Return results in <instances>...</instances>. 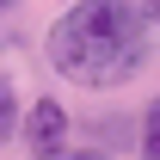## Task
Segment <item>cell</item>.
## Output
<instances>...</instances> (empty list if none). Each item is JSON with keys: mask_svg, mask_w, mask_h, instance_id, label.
<instances>
[{"mask_svg": "<svg viewBox=\"0 0 160 160\" xmlns=\"http://www.w3.org/2000/svg\"><path fill=\"white\" fill-rule=\"evenodd\" d=\"M49 68L74 86H123L148 62V12L136 0H74L49 25Z\"/></svg>", "mask_w": 160, "mask_h": 160, "instance_id": "1", "label": "cell"}, {"mask_svg": "<svg viewBox=\"0 0 160 160\" xmlns=\"http://www.w3.org/2000/svg\"><path fill=\"white\" fill-rule=\"evenodd\" d=\"M25 142H31V154H49V160H56L62 148H68V111H62L56 99H37L31 117H25Z\"/></svg>", "mask_w": 160, "mask_h": 160, "instance_id": "2", "label": "cell"}, {"mask_svg": "<svg viewBox=\"0 0 160 160\" xmlns=\"http://www.w3.org/2000/svg\"><path fill=\"white\" fill-rule=\"evenodd\" d=\"M142 160H160V99L148 105V117H142Z\"/></svg>", "mask_w": 160, "mask_h": 160, "instance_id": "3", "label": "cell"}, {"mask_svg": "<svg viewBox=\"0 0 160 160\" xmlns=\"http://www.w3.org/2000/svg\"><path fill=\"white\" fill-rule=\"evenodd\" d=\"M12 117H19V105H12V86L0 80V142H6V129H12Z\"/></svg>", "mask_w": 160, "mask_h": 160, "instance_id": "4", "label": "cell"}, {"mask_svg": "<svg viewBox=\"0 0 160 160\" xmlns=\"http://www.w3.org/2000/svg\"><path fill=\"white\" fill-rule=\"evenodd\" d=\"M56 160H92V154H56Z\"/></svg>", "mask_w": 160, "mask_h": 160, "instance_id": "5", "label": "cell"}, {"mask_svg": "<svg viewBox=\"0 0 160 160\" xmlns=\"http://www.w3.org/2000/svg\"><path fill=\"white\" fill-rule=\"evenodd\" d=\"M154 12H160V0H154Z\"/></svg>", "mask_w": 160, "mask_h": 160, "instance_id": "6", "label": "cell"}, {"mask_svg": "<svg viewBox=\"0 0 160 160\" xmlns=\"http://www.w3.org/2000/svg\"><path fill=\"white\" fill-rule=\"evenodd\" d=\"M0 6H6V0H0Z\"/></svg>", "mask_w": 160, "mask_h": 160, "instance_id": "7", "label": "cell"}]
</instances>
